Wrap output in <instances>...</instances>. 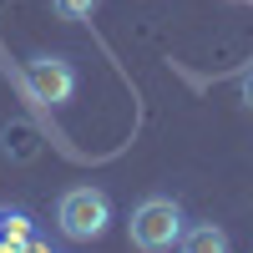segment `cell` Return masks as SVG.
<instances>
[{"mask_svg":"<svg viewBox=\"0 0 253 253\" xmlns=\"http://www.w3.org/2000/svg\"><path fill=\"white\" fill-rule=\"evenodd\" d=\"M0 248H36L31 223L20 218V213H10V218H5V228H0Z\"/></svg>","mask_w":253,"mask_h":253,"instance_id":"5","label":"cell"},{"mask_svg":"<svg viewBox=\"0 0 253 253\" xmlns=\"http://www.w3.org/2000/svg\"><path fill=\"white\" fill-rule=\"evenodd\" d=\"M243 101L253 107V71H243Z\"/></svg>","mask_w":253,"mask_h":253,"instance_id":"7","label":"cell"},{"mask_svg":"<svg viewBox=\"0 0 253 253\" xmlns=\"http://www.w3.org/2000/svg\"><path fill=\"white\" fill-rule=\"evenodd\" d=\"M187 253H223L228 248V233L218 223H198V228H182V238H177Z\"/></svg>","mask_w":253,"mask_h":253,"instance_id":"4","label":"cell"},{"mask_svg":"<svg viewBox=\"0 0 253 253\" xmlns=\"http://www.w3.org/2000/svg\"><path fill=\"white\" fill-rule=\"evenodd\" d=\"M101 0H56V15L61 20H91Z\"/></svg>","mask_w":253,"mask_h":253,"instance_id":"6","label":"cell"},{"mask_svg":"<svg viewBox=\"0 0 253 253\" xmlns=\"http://www.w3.org/2000/svg\"><path fill=\"white\" fill-rule=\"evenodd\" d=\"M56 223H61V233L71 243H96L107 233V223H112V198L101 187H71L56 203Z\"/></svg>","mask_w":253,"mask_h":253,"instance_id":"1","label":"cell"},{"mask_svg":"<svg viewBox=\"0 0 253 253\" xmlns=\"http://www.w3.org/2000/svg\"><path fill=\"white\" fill-rule=\"evenodd\" d=\"M26 86H31L36 101H46V107H66L76 96V71H71V61H61V56H36L26 66Z\"/></svg>","mask_w":253,"mask_h":253,"instance_id":"3","label":"cell"},{"mask_svg":"<svg viewBox=\"0 0 253 253\" xmlns=\"http://www.w3.org/2000/svg\"><path fill=\"white\" fill-rule=\"evenodd\" d=\"M0 228H5V213H0Z\"/></svg>","mask_w":253,"mask_h":253,"instance_id":"8","label":"cell"},{"mask_svg":"<svg viewBox=\"0 0 253 253\" xmlns=\"http://www.w3.org/2000/svg\"><path fill=\"white\" fill-rule=\"evenodd\" d=\"M182 238V208L172 198H147L137 203V213H132V243L147 248V253H162V248H172Z\"/></svg>","mask_w":253,"mask_h":253,"instance_id":"2","label":"cell"}]
</instances>
